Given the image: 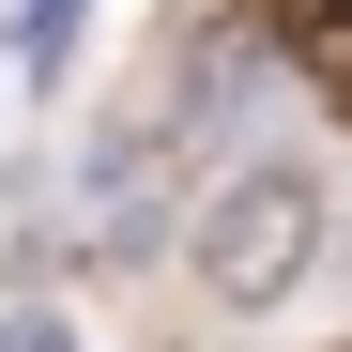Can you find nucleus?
Returning <instances> with one entry per match:
<instances>
[{"label": "nucleus", "mask_w": 352, "mask_h": 352, "mask_svg": "<svg viewBox=\"0 0 352 352\" xmlns=\"http://www.w3.org/2000/svg\"><path fill=\"white\" fill-rule=\"evenodd\" d=\"M276 31H291V62H307V92H337V107H352V0H291Z\"/></svg>", "instance_id": "3"}, {"label": "nucleus", "mask_w": 352, "mask_h": 352, "mask_svg": "<svg viewBox=\"0 0 352 352\" xmlns=\"http://www.w3.org/2000/svg\"><path fill=\"white\" fill-rule=\"evenodd\" d=\"M230 77H245V46L230 31H199V46H168V62L107 107V123L77 138V214L107 230V245H123V230L168 199V168H184V138H214L230 123Z\"/></svg>", "instance_id": "2"}, {"label": "nucleus", "mask_w": 352, "mask_h": 352, "mask_svg": "<svg viewBox=\"0 0 352 352\" xmlns=\"http://www.w3.org/2000/svg\"><path fill=\"white\" fill-rule=\"evenodd\" d=\"M0 352H77V337H62V322H46V307H31V322H0Z\"/></svg>", "instance_id": "5"}, {"label": "nucleus", "mask_w": 352, "mask_h": 352, "mask_svg": "<svg viewBox=\"0 0 352 352\" xmlns=\"http://www.w3.org/2000/svg\"><path fill=\"white\" fill-rule=\"evenodd\" d=\"M0 31H16V62H31V77H62V46H77V0H0Z\"/></svg>", "instance_id": "4"}, {"label": "nucleus", "mask_w": 352, "mask_h": 352, "mask_svg": "<svg viewBox=\"0 0 352 352\" xmlns=\"http://www.w3.org/2000/svg\"><path fill=\"white\" fill-rule=\"evenodd\" d=\"M322 245H337V184L307 153H245L214 199H184V276L214 291L230 322H276L291 291L322 276Z\"/></svg>", "instance_id": "1"}]
</instances>
